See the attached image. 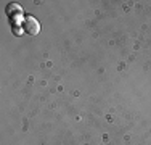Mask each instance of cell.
<instances>
[{
  "instance_id": "obj_1",
  "label": "cell",
  "mask_w": 151,
  "mask_h": 145,
  "mask_svg": "<svg viewBox=\"0 0 151 145\" xmlns=\"http://www.w3.org/2000/svg\"><path fill=\"white\" fill-rule=\"evenodd\" d=\"M24 28H26V31L29 32V34H37L39 32V23L34 20V18H31V16L26 18V24H24Z\"/></svg>"
}]
</instances>
